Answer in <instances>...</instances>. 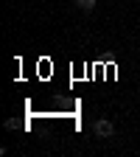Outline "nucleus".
I'll list each match as a JSON object with an SVG mask.
<instances>
[{"mask_svg": "<svg viewBox=\"0 0 140 157\" xmlns=\"http://www.w3.org/2000/svg\"><path fill=\"white\" fill-rule=\"evenodd\" d=\"M93 132L98 137H112L115 135V126H112V121H107V118H98V121L93 124Z\"/></svg>", "mask_w": 140, "mask_h": 157, "instance_id": "1", "label": "nucleus"}, {"mask_svg": "<svg viewBox=\"0 0 140 157\" xmlns=\"http://www.w3.org/2000/svg\"><path fill=\"white\" fill-rule=\"evenodd\" d=\"M73 3L81 9V11H93L95 9V0H73Z\"/></svg>", "mask_w": 140, "mask_h": 157, "instance_id": "2", "label": "nucleus"}, {"mask_svg": "<svg viewBox=\"0 0 140 157\" xmlns=\"http://www.w3.org/2000/svg\"><path fill=\"white\" fill-rule=\"evenodd\" d=\"M3 126H6V129H17V126H20V121H17V118H9Z\"/></svg>", "mask_w": 140, "mask_h": 157, "instance_id": "3", "label": "nucleus"}]
</instances>
